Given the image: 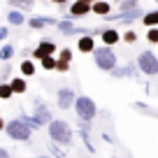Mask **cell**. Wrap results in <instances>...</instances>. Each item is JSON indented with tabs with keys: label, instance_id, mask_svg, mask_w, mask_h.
<instances>
[{
	"label": "cell",
	"instance_id": "cell-1",
	"mask_svg": "<svg viewBox=\"0 0 158 158\" xmlns=\"http://www.w3.org/2000/svg\"><path fill=\"white\" fill-rule=\"evenodd\" d=\"M49 128V137H51V144H58V147H68L72 144V137H74V130L68 121L63 118H51V123L47 126Z\"/></svg>",
	"mask_w": 158,
	"mask_h": 158
},
{
	"label": "cell",
	"instance_id": "cell-2",
	"mask_svg": "<svg viewBox=\"0 0 158 158\" xmlns=\"http://www.w3.org/2000/svg\"><path fill=\"white\" fill-rule=\"evenodd\" d=\"M72 109L77 112V118L84 121V123H91V121L98 116V105H95V100L89 98V95H77Z\"/></svg>",
	"mask_w": 158,
	"mask_h": 158
},
{
	"label": "cell",
	"instance_id": "cell-3",
	"mask_svg": "<svg viewBox=\"0 0 158 158\" xmlns=\"http://www.w3.org/2000/svg\"><path fill=\"white\" fill-rule=\"evenodd\" d=\"M5 135L10 139H14V142H28V139L33 137V128L16 116V118H12V121L5 123Z\"/></svg>",
	"mask_w": 158,
	"mask_h": 158
},
{
	"label": "cell",
	"instance_id": "cell-4",
	"mask_svg": "<svg viewBox=\"0 0 158 158\" xmlns=\"http://www.w3.org/2000/svg\"><path fill=\"white\" fill-rule=\"evenodd\" d=\"M93 60H95V65H98L100 70H105V72H112V70L118 65V58H116V54H114V49L112 47H105V44L93 49Z\"/></svg>",
	"mask_w": 158,
	"mask_h": 158
},
{
	"label": "cell",
	"instance_id": "cell-5",
	"mask_svg": "<svg viewBox=\"0 0 158 158\" xmlns=\"http://www.w3.org/2000/svg\"><path fill=\"white\" fill-rule=\"evenodd\" d=\"M137 70L142 74H147V77H156L158 74V56L153 54V51H142V54L137 56Z\"/></svg>",
	"mask_w": 158,
	"mask_h": 158
},
{
	"label": "cell",
	"instance_id": "cell-6",
	"mask_svg": "<svg viewBox=\"0 0 158 158\" xmlns=\"http://www.w3.org/2000/svg\"><path fill=\"white\" fill-rule=\"evenodd\" d=\"M30 116H33V121H35V126H37V128H42V126H49L51 123V112H49V107H47L44 102H42V100H35V112L30 114Z\"/></svg>",
	"mask_w": 158,
	"mask_h": 158
},
{
	"label": "cell",
	"instance_id": "cell-7",
	"mask_svg": "<svg viewBox=\"0 0 158 158\" xmlns=\"http://www.w3.org/2000/svg\"><path fill=\"white\" fill-rule=\"evenodd\" d=\"M74 98H77V93L72 89H68V86L56 91V105H58V109H70L74 105Z\"/></svg>",
	"mask_w": 158,
	"mask_h": 158
},
{
	"label": "cell",
	"instance_id": "cell-8",
	"mask_svg": "<svg viewBox=\"0 0 158 158\" xmlns=\"http://www.w3.org/2000/svg\"><path fill=\"white\" fill-rule=\"evenodd\" d=\"M30 56H33L35 60H42L44 56H56V44H54V42H49V40H42V42L30 51Z\"/></svg>",
	"mask_w": 158,
	"mask_h": 158
},
{
	"label": "cell",
	"instance_id": "cell-9",
	"mask_svg": "<svg viewBox=\"0 0 158 158\" xmlns=\"http://www.w3.org/2000/svg\"><path fill=\"white\" fill-rule=\"evenodd\" d=\"M56 28H58V33H63V35H77V33H84L81 28H77V26L72 23V19L56 21Z\"/></svg>",
	"mask_w": 158,
	"mask_h": 158
},
{
	"label": "cell",
	"instance_id": "cell-10",
	"mask_svg": "<svg viewBox=\"0 0 158 158\" xmlns=\"http://www.w3.org/2000/svg\"><path fill=\"white\" fill-rule=\"evenodd\" d=\"M89 12H91V5L86 0H74L70 5V16H86Z\"/></svg>",
	"mask_w": 158,
	"mask_h": 158
},
{
	"label": "cell",
	"instance_id": "cell-11",
	"mask_svg": "<svg viewBox=\"0 0 158 158\" xmlns=\"http://www.w3.org/2000/svg\"><path fill=\"white\" fill-rule=\"evenodd\" d=\"M77 49L81 51V54H93V49H95V37H91V35L79 37V40H77Z\"/></svg>",
	"mask_w": 158,
	"mask_h": 158
},
{
	"label": "cell",
	"instance_id": "cell-12",
	"mask_svg": "<svg viewBox=\"0 0 158 158\" xmlns=\"http://www.w3.org/2000/svg\"><path fill=\"white\" fill-rule=\"evenodd\" d=\"M100 35H102L105 47H112V44H116L118 40H121V35H118L116 28H105V30H100Z\"/></svg>",
	"mask_w": 158,
	"mask_h": 158
},
{
	"label": "cell",
	"instance_id": "cell-13",
	"mask_svg": "<svg viewBox=\"0 0 158 158\" xmlns=\"http://www.w3.org/2000/svg\"><path fill=\"white\" fill-rule=\"evenodd\" d=\"M28 26L35 30H42L44 26H56V19H51V16H35V19H28Z\"/></svg>",
	"mask_w": 158,
	"mask_h": 158
},
{
	"label": "cell",
	"instance_id": "cell-14",
	"mask_svg": "<svg viewBox=\"0 0 158 158\" xmlns=\"http://www.w3.org/2000/svg\"><path fill=\"white\" fill-rule=\"evenodd\" d=\"M7 84L12 86V93H26L28 91V84H26V79L21 77V74H16V77H12Z\"/></svg>",
	"mask_w": 158,
	"mask_h": 158
},
{
	"label": "cell",
	"instance_id": "cell-15",
	"mask_svg": "<svg viewBox=\"0 0 158 158\" xmlns=\"http://www.w3.org/2000/svg\"><path fill=\"white\" fill-rule=\"evenodd\" d=\"M91 12H93V14H100V16H109L112 14V5H109L107 0H98V2L91 5Z\"/></svg>",
	"mask_w": 158,
	"mask_h": 158
},
{
	"label": "cell",
	"instance_id": "cell-16",
	"mask_svg": "<svg viewBox=\"0 0 158 158\" xmlns=\"http://www.w3.org/2000/svg\"><path fill=\"white\" fill-rule=\"evenodd\" d=\"M35 70H37V65H35V60L33 58H26V60H21V77H33L35 74Z\"/></svg>",
	"mask_w": 158,
	"mask_h": 158
},
{
	"label": "cell",
	"instance_id": "cell-17",
	"mask_svg": "<svg viewBox=\"0 0 158 158\" xmlns=\"http://www.w3.org/2000/svg\"><path fill=\"white\" fill-rule=\"evenodd\" d=\"M7 2L19 12H30L35 7V0H7Z\"/></svg>",
	"mask_w": 158,
	"mask_h": 158
},
{
	"label": "cell",
	"instance_id": "cell-18",
	"mask_svg": "<svg viewBox=\"0 0 158 158\" xmlns=\"http://www.w3.org/2000/svg\"><path fill=\"white\" fill-rule=\"evenodd\" d=\"M7 21H10V26H23L26 23V16H23V12L12 10L10 14H7Z\"/></svg>",
	"mask_w": 158,
	"mask_h": 158
},
{
	"label": "cell",
	"instance_id": "cell-19",
	"mask_svg": "<svg viewBox=\"0 0 158 158\" xmlns=\"http://www.w3.org/2000/svg\"><path fill=\"white\" fill-rule=\"evenodd\" d=\"M142 23L147 26V28H158V10L147 12V14L142 16Z\"/></svg>",
	"mask_w": 158,
	"mask_h": 158
},
{
	"label": "cell",
	"instance_id": "cell-20",
	"mask_svg": "<svg viewBox=\"0 0 158 158\" xmlns=\"http://www.w3.org/2000/svg\"><path fill=\"white\" fill-rule=\"evenodd\" d=\"M12 58H14V47L2 44V49H0V60H2V63H10Z\"/></svg>",
	"mask_w": 158,
	"mask_h": 158
},
{
	"label": "cell",
	"instance_id": "cell-21",
	"mask_svg": "<svg viewBox=\"0 0 158 158\" xmlns=\"http://www.w3.org/2000/svg\"><path fill=\"white\" fill-rule=\"evenodd\" d=\"M40 68H42V70H47V72L56 70V56H44V58L40 60Z\"/></svg>",
	"mask_w": 158,
	"mask_h": 158
},
{
	"label": "cell",
	"instance_id": "cell-22",
	"mask_svg": "<svg viewBox=\"0 0 158 158\" xmlns=\"http://www.w3.org/2000/svg\"><path fill=\"white\" fill-rule=\"evenodd\" d=\"M56 58L63 60V63H70V60H72V49H70V47H63V49L58 51V56H56Z\"/></svg>",
	"mask_w": 158,
	"mask_h": 158
},
{
	"label": "cell",
	"instance_id": "cell-23",
	"mask_svg": "<svg viewBox=\"0 0 158 158\" xmlns=\"http://www.w3.org/2000/svg\"><path fill=\"white\" fill-rule=\"evenodd\" d=\"M137 0H123V2H121V5H118V10L121 12H133V10H137Z\"/></svg>",
	"mask_w": 158,
	"mask_h": 158
},
{
	"label": "cell",
	"instance_id": "cell-24",
	"mask_svg": "<svg viewBox=\"0 0 158 158\" xmlns=\"http://www.w3.org/2000/svg\"><path fill=\"white\" fill-rule=\"evenodd\" d=\"M12 86L10 84H0V100H10L12 98Z\"/></svg>",
	"mask_w": 158,
	"mask_h": 158
},
{
	"label": "cell",
	"instance_id": "cell-25",
	"mask_svg": "<svg viewBox=\"0 0 158 158\" xmlns=\"http://www.w3.org/2000/svg\"><path fill=\"white\" fill-rule=\"evenodd\" d=\"M147 40L151 44H158V28H149L147 30Z\"/></svg>",
	"mask_w": 158,
	"mask_h": 158
},
{
	"label": "cell",
	"instance_id": "cell-26",
	"mask_svg": "<svg viewBox=\"0 0 158 158\" xmlns=\"http://www.w3.org/2000/svg\"><path fill=\"white\" fill-rule=\"evenodd\" d=\"M121 40H123V42H128V44H133L135 40H137V35H135V30H126V33L121 35Z\"/></svg>",
	"mask_w": 158,
	"mask_h": 158
},
{
	"label": "cell",
	"instance_id": "cell-27",
	"mask_svg": "<svg viewBox=\"0 0 158 158\" xmlns=\"http://www.w3.org/2000/svg\"><path fill=\"white\" fill-rule=\"evenodd\" d=\"M56 72H70V63H63L56 58Z\"/></svg>",
	"mask_w": 158,
	"mask_h": 158
},
{
	"label": "cell",
	"instance_id": "cell-28",
	"mask_svg": "<svg viewBox=\"0 0 158 158\" xmlns=\"http://www.w3.org/2000/svg\"><path fill=\"white\" fill-rule=\"evenodd\" d=\"M49 151H51V156H54V158H65V156H63V151L58 149V144H51Z\"/></svg>",
	"mask_w": 158,
	"mask_h": 158
},
{
	"label": "cell",
	"instance_id": "cell-29",
	"mask_svg": "<svg viewBox=\"0 0 158 158\" xmlns=\"http://www.w3.org/2000/svg\"><path fill=\"white\" fill-rule=\"evenodd\" d=\"M7 35H10V30H7L5 26H2V28H0V42H5V40H7Z\"/></svg>",
	"mask_w": 158,
	"mask_h": 158
},
{
	"label": "cell",
	"instance_id": "cell-30",
	"mask_svg": "<svg viewBox=\"0 0 158 158\" xmlns=\"http://www.w3.org/2000/svg\"><path fill=\"white\" fill-rule=\"evenodd\" d=\"M0 158H10V151H7V149H2V147H0Z\"/></svg>",
	"mask_w": 158,
	"mask_h": 158
},
{
	"label": "cell",
	"instance_id": "cell-31",
	"mask_svg": "<svg viewBox=\"0 0 158 158\" xmlns=\"http://www.w3.org/2000/svg\"><path fill=\"white\" fill-rule=\"evenodd\" d=\"M5 123H7V121H5L2 116H0V130H5Z\"/></svg>",
	"mask_w": 158,
	"mask_h": 158
},
{
	"label": "cell",
	"instance_id": "cell-32",
	"mask_svg": "<svg viewBox=\"0 0 158 158\" xmlns=\"http://www.w3.org/2000/svg\"><path fill=\"white\" fill-rule=\"evenodd\" d=\"M51 2H56V5H65L68 0H51Z\"/></svg>",
	"mask_w": 158,
	"mask_h": 158
},
{
	"label": "cell",
	"instance_id": "cell-33",
	"mask_svg": "<svg viewBox=\"0 0 158 158\" xmlns=\"http://www.w3.org/2000/svg\"><path fill=\"white\" fill-rule=\"evenodd\" d=\"M86 2H89V5H93V2H98V0H86Z\"/></svg>",
	"mask_w": 158,
	"mask_h": 158
},
{
	"label": "cell",
	"instance_id": "cell-34",
	"mask_svg": "<svg viewBox=\"0 0 158 158\" xmlns=\"http://www.w3.org/2000/svg\"><path fill=\"white\" fill-rule=\"evenodd\" d=\"M37 158H47V156H37Z\"/></svg>",
	"mask_w": 158,
	"mask_h": 158
},
{
	"label": "cell",
	"instance_id": "cell-35",
	"mask_svg": "<svg viewBox=\"0 0 158 158\" xmlns=\"http://www.w3.org/2000/svg\"><path fill=\"white\" fill-rule=\"evenodd\" d=\"M0 19H2V16H0Z\"/></svg>",
	"mask_w": 158,
	"mask_h": 158
},
{
	"label": "cell",
	"instance_id": "cell-36",
	"mask_svg": "<svg viewBox=\"0 0 158 158\" xmlns=\"http://www.w3.org/2000/svg\"><path fill=\"white\" fill-rule=\"evenodd\" d=\"M156 2H158V0H156Z\"/></svg>",
	"mask_w": 158,
	"mask_h": 158
}]
</instances>
